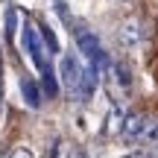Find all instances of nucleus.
<instances>
[{"instance_id": "obj_2", "label": "nucleus", "mask_w": 158, "mask_h": 158, "mask_svg": "<svg viewBox=\"0 0 158 158\" xmlns=\"http://www.w3.org/2000/svg\"><path fill=\"white\" fill-rule=\"evenodd\" d=\"M76 47H79V56L85 59V64H88V68L94 70L97 76H100L102 70L111 68V59H108V53L102 50L100 38H97L91 29H76Z\"/></svg>"}, {"instance_id": "obj_3", "label": "nucleus", "mask_w": 158, "mask_h": 158, "mask_svg": "<svg viewBox=\"0 0 158 158\" xmlns=\"http://www.w3.org/2000/svg\"><path fill=\"white\" fill-rule=\"evenodd\" d=\"M120 138L126 143H152L158 141V120L147 117V114H129Z\"/></svg>"}, {"instance_id": "obj_8", "label": "nucleus", "mask_w": 158, "mask_h": 158, "mask_svg": "<svg viewBox=\"0 0 158 158\" xmlns=\"http://www.w3.org/2000/svg\"><path fill=\"white\" fill-rule=\"evenodd\" d=\"M111 76H114V85H117V88H129L132 85V70H129V64H123V62H111Z\"/></svg>"}, {"instance_id": "obj_4", "label": "nucleus", "mask_w": 158, "mask_h": 158, "mask_svg": "<svg viewBox=\"0 0 158 158\" xmlns=\"http://www.w3.org/2000/svg\"><path fill=\"white\" fill-rule=\"evenodd\" d=\"M21 44H23V53H27L29 59H32V64L44 73L47 68H50V62H47V44H44V38H41V32L35 29V23H23V29H21Z\"/></svg>"}, {"instance_id": "obj_15", "label": "nucleus", "mask_w": 158, "mask_h": 158, "mask_svg": "<svg viewBox=\"0 0 158 158\" xmlns=\"http://www.w3.org/2000/svg\"><path fill=\"white\" fill-rule=\"evenodd\" d=\"M0 158H3V155H0Z\"/></svg>"}, {"instance_id": "obj_5", "label": "nucleus", "mask_w": 158, "mask_h": 158, "mask_svg": "<svg viewBox=\"0 0 158 158\" xmlns=\"http://www.w3.org/2000/svg\"><path fill=\"white\" fill-rule=\"evenodd\" d=\"M117 41H120V47H123V50H138V47H141V41H143L141 23H138L135 18L123 21V23H120V29H117Z\"/></svg>"}, {"instance_id": "obj_7", "label": "nucleus", "mask_w": 158, "mask_h": 158, "mask_svg": "<svg viewBox=\"0 0 158 158\" xmlns=\"http://www.w3.org/2000/svg\"><path fill=\"white\" fill-rule=\"evenodd\" d=\"M126 117H129V114H126L120 106H111L108 108V120H106V135H123Z\"/></svg>"}, {"instance_id": "obj_6", "label": "nucleus", "mask_w": 158, "mask_h": 158, "mask_svg": "<svg viewBox=\"0 0 158 158\" xmlns=\"http://www.w3.org/2000/svg\"><path fill=\"white\" fill-rule=\"evenodd\" d=\"M21 94H23V102H27L29 108H41V102H44V88L27 73L21 76Z\"/></svg>"}, {"instance_id": "obj_14", "label": "nucleus", "mask_w": 158, "mask_h": 158, "mask_svg": "<svg viewBox=\"0 0 158 158\" xmlns=\"http://www.w3.org/2000/svg\"><path fill=\"white\" fill-rule=\"evenodd\" d=\"M0 102H3V91H0Z\"/></svg>"}, {"instance_id": "obj_9", "label": "nucleus", "mask_w": 158, "mask_h": 158, "mask_svg": "<svg viewBox=\"0 0 158 158\" xmlns=\"http://www.w3.org/2000/svg\"><path fill=\"white\" fill-rule=\"evenodd\" d=\"M41 38H44V44H47V50H50V53H59V50H62V47H59L56 32H53L50 27H41Z\"/></svg>"}, {"instance_id": "obj_11", "label": "nucleus", "mask_w": 158, "mask_h": 158, "mask_svg": "<svg viewBox=\"0 0 158 158\" xmlns=\"http://www.w3.org/2000/svg\"><path fill=\"white\" fill-rule=\"evenodd\" d=\"M9 158H35L32 155V149H27V147H18V149H12Z\"/></svg>"}, {"instance_id": "obj_13", "label": "nucleus", "mask_w": 158, "mask_h": 158, "mask_svg": "<svg viewBox=\"0 0 158 158\" xmlns=\"http://www.w3.org/2000/svg\"><path fill=\"white\" fill-rule=\"evenodd\" d=\"M123 158H155L152 152H143V149H135V152H129V155H123Z\"/></svg>"}, {"instance_id": "obj_12", "label": "nucleus", "mask_w": 158, "mask_h": 158, "mask_svg": "<svg viewBox=\"0 0 158 158\" xmlns=\"http://www.w3.org/2000/svg\"><path fill=\"white\" fill-rule=\"evenodd\" d=\"M64 158H88V155H85L82 147H68L64 149Z\"/></svg>"}, {"instance_id": "obj_10", "label": "nucleus", "mask_w": 158, "mask_h": 158, "mask_svg": "<svg viewBox=\"0 0 158 158\" xmlns=\"http://www.w3.org/2000/svg\"><path fill=\"white\" fill-rule=\"evenodd\" d=\"M3 27H6V35L12 38V35H15V29H18V9H15V6H9V9H6V23H3Z\"/></svg>"}, {"instance_id": "obj_1", "label": "nucleus", "mask_w": 158, "mask_h": 158, "mask_svg": "<svg viewBox=\"0 0 158 158\" xmlns=\"http://www.w3.org/2000/svg\"><path fill=\"white\" fill-rule=\"evenodd\" d=\"M59 79H62L64 91L79 102L91 100V94L97 91V82H100V76L85 64V59L79 53H64L62 56V62H59Z\"/></svg>"}]
</instances>
